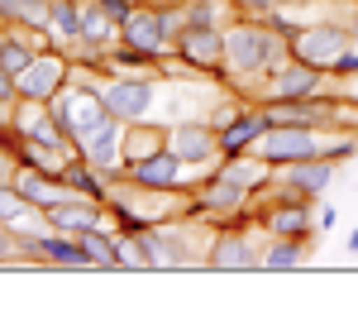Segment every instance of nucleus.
I'll list each match as a JSON object with an SVG mask.
<instances>
[{
  "label": "nucleus",
  "instance_id": "obj_1",
  "mask_svg": "<svg viewBox=\"0 0 358 335\" xmlns=\"http://www.w3.org/2000/svg\"><path fill=\"white\" fill-rule=\"evenodd\" d=\"M253 153H263L273 168H287V163L320 158V153H330V158H349V153H358V139H334L330 144L315 125H268L263 139L253 144Z\"/></svg>",
  "mask_w": 358,
  "mask_h": 335
},
{
  "label": "nucleus",
  "instance_id": "obj_2",
  "mask_svg": "<svg viewBox=\"0 0 358 335\" xmlns=\"http://www.w3.org/2000/svg\"><path fill=\"white\" fill-rule=\"evenodd\" d=\"M282 53H292L282 39H277L273 29L263 25H239L224 29V72H234V77H253V72H277L282 67Z\"/></svg>",
  "mask_w": 358,
  "mask_h": 335
},
{
  "label": "nucleus",
  "instance_id": "obj_3",
  "mask_svg": "<svg viewBox=\"0 0 358 335\" xmlns=\"http://www.w3.org/2000/svg\"><path fill=\"white\" fill-rule=\"evenodd\" d=\"M53 115L62 120V130L72 135V144L82 149L96 130H106L115 115L106 106V96L101 91H91V86H67V91H57L53 96Z\"/></svg>",
  "mask_w": 358,
  "mask_h": 335
},
{
  "label": "nucleus",
  "instance_id": "obj_4",
  "mask_svg": "<svg viewBox=\"0 0 358 335\" xmlns=\"http://www.w3.org/2000/svg\"><path fill=\"white\" fill-rule=\"evenodd\" d=\"M287 48H292V57H301L310 67H339L344 53L354 48V34H349V25H306L292 29Z\"/></svg>",
  "mask_w": 358,
  "mask_h": 335
},
{
  "label": "nucleus",
  "instance_id": "obj_5",
  "mask_svg": "<svg viewBox=\"0 0 358 335\" xmlns=\"http://www.w3.org/2000/svg\"><path fill=\"white\" fill-rule=\"evenodd\" d=\"M101 96H106L115 120L134 125V120H148V111L158 106V82H148V77H115Z\"/></svg>",
  "mask_w": 358,
  "mask_h": 335
},
{
  "label": "nucleus",
  "instance_id": "obj_6",
  "mask_svg": "<svg viewBox=\"0 0 358 335\" xmlns=\"http://www.w3.org/2000/svg\"><path fill=\"white\" fill-rule=\"evenodd\" d=\"M167 149H172L187 168L215 163V158H220V130H215V125H196V120L172 125V130H167Z\"/></svg>",
  "mask_w": 358,
  "mask_h": 335
},
{
  "label": "nucleus",
  "instance_id": "obj_7",
  "mask_svg": "<svg viewBox=\"0 0 358 335\" xmlns=\"http://www.w3.org/2000/svg\"><path fill=\"white\" fill-rule=\"evenodd\" d=\"M20 101H53L67 86V57L62 53H34L24 72H20Z\"/></svg>",
  "mask_w": 358,
  "mask_h": 335
},
{
  "label": "nucleus",
  "instance_id": "obj_8",
  "mask_svg": "<svg viewBox=\"0 0 358 335\" xmlns=\"http://www.w3.org/2000/svg\"><path fill=\"white\" fill-rule=\"evenodd\" d=\"M320 86H325V67H310L301 57H292V62H282L273 77H268V96L273 101H306Z\"/></svg>",
  "mask_w": 358,
  "mask_h": 335
},
{
  "label": "nucleus",
  "instance_id": "obj_9",
  "mask_svg": "<svg viewBox=\"0 0 358 335\" xmlns=\"http://www.w3.org/2000/svg\"><path fill=\"white\" fill-rule=\"evenodd\" d=\"M120 39H124V48H129V53H148V57L163 53L167 43H172L163 10H138V5H134V15L120 25Z\"/></svg>",
  "mask_w": 358,
  "mask_h": 335
},
{
  "label": "nucleus",
  "instance_id": "obj_10",
  "mask_svg": "<svg viewBox=\"0 0 358 335\" xmlns=\"http://www.w3.org/2000/svg\"><path fill=\"white\" fill-rule=\"evenodd\" d=\"M177 48H182V57L192 67L215 72V67H224V29L220 25H187L177 34Z\"/></svg>",
  "mask_w": 358,
  "mask_h": 335
},
{
  "label": "nucleus",
  "instance_id": "obj_11",
  "mask_svg": "<svg viewBox=\"0 0 358 335\" xmlns=\"http://www.w3.org/2000/svg\"><path fill=\"white\" fill-rule=\"evenodd\" d=\"M129 172H134V182L143 187V192H172V187H182L187 163H182L172 149H158V153H148V158L129 163Z\"/></svg>",
  "mask_w": 358,
  "mask_h": 335
},
{
  "label": "nucleus",
  "instance_id": "obj_12",
  "mask_svg": "<svg viewBox=\"0 0 358 335\" xmlns=\"http://www.w3.org/2000/svg\"><path fill=\"white\" fill-rule=\"evenodd\" d=\"M334 163H339V158L320 153V158H306V163H287V168H277V172H282V182H287V187H292L296 196L315 201V196H325V187L334 182Z\"/></svg>",
  "mask_w": 358,
  "mask_h": 335
},
{
  "label": "nucleus",
  "instance_id": "obj_13",
  "mask_svg": "<svg viewBox=\"0 0 358 335\" xmlns=\"http://www.w3.org/2000/svg\"><path fill=\"white\" fill-rule=\"evenodd\" d=\"M273 120H268V111H234L229 120L220 125V153L229 158V153H244V149H253V144L263 139V130H268Z\"/></svg>",
  "mask_w": 358,
  "mask_h": 335
},
{
  "label": "nucleus",
  "instance_id": "obj_14",
  "mask_svg": "<svg viewBox=\"0 0 358 335\" xmlns=\"http://www.w3.org/2000/svg\"><path fill=\"white\" fill-rule=\"evenodd\" d=\"M43 221L53 225L57 235H82V230H91V225L115 230V225L101 216V206H96V201H57V206H48V211H43Z\"/></svg>",
  "mask_w": 358,
  "mask_h": 335
},
{
  "label": "nucleus",
  "instance_id": "obj_15",
  "mask_svg": "<svg viewBox=\"0 0 358 335\" xmlns=\"http://www.w3.org/2000/svg\"><path fill=\"white\" fill-rule=\"evenodd\" d=\"M82 158L91 168H101V172H115V168L124 163V120H110L106 130H96L82 144Z\"/></svg>",
  "mask_w": 358,
  "mask_h": 335
},
{
  "label": "nucleus",
  "instance_id": "obj_16",
  "mask_svg": "<svg viewBox=\"0 0 358 335\" xmlns=\"http://www.w3.org/2000/svg\"><path fill=\"white\" fill-rule=\"evenodd\" d=\"M10 182L24 192V201L34 206V211H48V206H57V201H67V196H62V177H53V172H43V168H34V163H24Z\"/></svg>",
  "mask_w": 358,
  "mask_h": 335
},
{
  "label": "nucleus",
  "instance_id": "obj_17",
  "mask_svg": "<svg viewBox=\"0 0 358 335\" xmlns=\"http://www.w3.org/2000/svg\"><path fill=\"white\" fill-rule=\"evenodd\" d=\"M206 264L210 268H263V254H253L244 235H220L206 254Z\"/></svg>",
  "mask_w": 358,
  "mask_h": 335
},
{
  "label": "nucleus",
  "instance_id": "obj_18",
  "mask_svg": "<svg viewBox=\"0 0 358 335\" xmlns=\"http://www.w3.org/2000/svg\"><path fill=\"white\" fill-rule=\"evenodd\" d=\"M268 230L273 235H292V240H306L310 230H315V221H310V206L301 201H277L273 211H268Z\"/></svg>",
  "mask_w": 358,
  "mask_h": 335
},
{
  "label": "nucleus",
  "instance_id": "obj_19",
  "mask_svg": "<svg viewBox=\"0 0 358 335\" xmlns=\"http://www.w3.org/2000/svg\"><path fill=\"white\" fill-rule=\"evenodd\" d=\"M158 149H167L163 130H153L148 120L124 125V163H138V158H148V153H158Z\"/></svg>",
  "mask_w": 358,
  "mask_h": 335
},
{
  "label": "nucleus",
  "instance_id": "obj_20",
  "mask_svg": "<svg viewBox=\"0 0 358 335\" xmlns=\"http://www.w3.org/2000/svg\"><path fill=\"white\" fill-rule=\"evenodd\" d=\"M248 201V187L239 182H229L224 172H215V182L201 192V211H234V206H244Z\"/></svg>",
  "mask_w": 358,
  "mask_h": 335
},
{
  "label": "nucleus",
  "instance_id": "obj_21",
  "mask_svg": "<svg viewBox=\"0 0 358 335\" xmlns=\"http://www.w3.org/2000/svg\"><path fill=\"white\" fill-rule=\"evenodd\" d=\"M53 34L62 43L82 39V0H53Z\"/></svg>",
  "mask_w": 358,
  "mask_h": 335
},
{
  "label": "nucleus",
  "instance_id": "obj_22",
  "mask_svg": "<svg viewBox=\"0 0 358 335\" xmlns=\"http://www.w3.org/2000/svg\"><path fill=\"white\" fill-rule=\"evenodd\" d=\"M62 182H67L72 192H82V196H101V168H91L82 153H77V163L62 168Z\"/></svg>",
  "mask_w": 358,
  "mask_h": 335
},
{
  "label": "nucleus",
  "instance_id": "obj_23",
  "mask_svg": "<svg viewBox=\"0 0 358 335\" xmlns=\"http://www.w3.org/2000/svg\"><path fill=\"white\" fill-rule=\"evenodd\" d=\"M263 268H301V240L292 235H273V249L263 254Z\"/></svg>",
  "mask_w": 358,
  "mask_h": 335
},
{
  "label": "nucleus",
  "instance_id": "obj_24",
  "mask_svg": "<svg viewBox=\"0 0 358 335\" xmlns=\"http://www.w3.org/2000/svg\"><path fill=\"white\" fill-rule=\"evenodd\" d=\"M29 62H34V48H24L20 39H0V72H10L20 82V72H24Z\"/></svg>",
  "mask_w": 358,
  "mask_h": 335
},
{
  "label": "nucleus",
  "instance_id": "obj_25",
  "mask_svg": "<svg viewBox=\"0 0 358 335\" xmlns=\"http://www.w3.org/2000/svg\"><path fill=\"white\" fill-rule=\"evenodd\" d=\"M29 211H34V206L24 201V192H20L15 182H0V221L15 225V221H24Z\"/></svg>",
  "mask_w": 358,
  "mask_h": 335
},
{
  "label": "nucleus",
  "instance_id": "obj_26",
  "mask_svg": "<svg viewBox=\"0 0 358 335\" xmlns=\"http://www.w3.org/2000/svg\"><path fill=\"white\" fill-rule=\"evenodd\" d=\"M182 15H187V25H215V0H187Z\"/></svg>",
  "mask_w": 358,
  "mask_h": 335
},
{
  "label": "nucleus",
  "instance_id": "obj_27",
  "mask_svg": "<svg viewBox=\"0 0 358 335\" xmlns=\"http://www.w3.org/2000/svg\"><path fill=\"white\" fill-rule=\"evenodd\" d=\"M20 10H24V0H0V15L15 20V25H20Z\"/></svg>",
  "mask_w": 358,
  "mask_h": 335
},
{
  "label": "nucleus",
  "instance_id": "obj_28",
  "mask_svg": "<svg viewBox=\"0 0 358 335\" xmlns=\"http://www.w3.org/2000/svg\"><path fill=\"white\" fill-rule=\"evenodd\" d=\"M15 249V225H0V259Z\"/></svg>",
  "mask_w": 358,
  "mask_h": 335
},
{
  "label": "nucleus",
  "instance_id": "obj_29",
  "mask_svg": "<svg viewBox=\"0 0 358 335\" xmlns=\"http://www.w3.org/2000/svg\"><path fill=\"white\" fill-rule=\"evenodd\" d=\"M334 225V206H320V221H315V230H320V235H325V230H330Z\"/></svg>",
  "mask_w": 358,
  "mask_h": 335
},
{
  "label": "nucleus",
  "instance_id": "obj_30",
  "mask_svg": "<svg viewBox=\"0 0 358 335\" xmlns=\"http://www.w3.org/2000/svg\"><path fill=\"white\" fill-rule=\"evenodd\" d=\"M349 34H354V43H358V5H354V15H349Z\"/></svg>",
  "mask_w": 358,
  "mask_h": 335
},
{
  "label": "nucleus",
  "instance_id": "obj_31",
  "mask_svg": "<svg viewBox=\"0 0 358 335\" xmlns=\"http://www.w3.org/2000/svg\"><path fill=\"white\" fill-rule=\"evenodd\" d=\"M349 254H358V225H354V235H349Z\"/></svg>",
  "mask_w": 358,
  "mask_h": 335
},
{
  "label": "nucleus",
  "instance_id": "obj_32",
  "mask_svg": "<svg viewBox=\"0 0 358 335\" xmlns=\"http://www.w3.org/2000/svg\"><path fill=\"white\" fill-rule=\"evenodd\" d=\"M0 225H5V221H0Z\"/></svg>",
  "mask_w": 358,
  "mask_h": 335
}]
</instances>
